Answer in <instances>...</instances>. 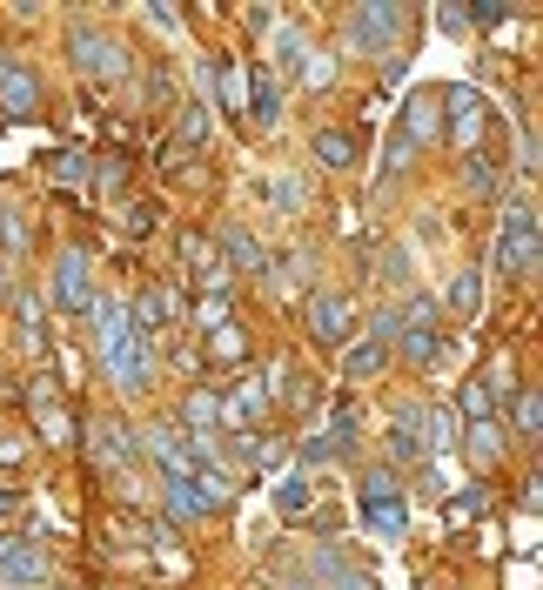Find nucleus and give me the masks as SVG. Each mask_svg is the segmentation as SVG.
Masks as SVG:
<instances>
[{"label":"nucleus","mask_w":543,"mask_h":590,"mask_svg":"<svg viewBox=\"0 0 543 590\" xmlns=\"http://www.w3.org/2000/svg\"><path fill=\"white\" fill-rule=\"evenodd\" d=\"M483 510H490V490H483V483H476L470 497H456L450 510H443V523H450V530H463V523H470V517H483Z\"/></svg>","instance_id":"obj_23"},{"label":"nucleus","mask_w":543,"mask_h":590,"mask_svg":"<svg viewBox=\"0 0 543 590\" xmlns=\"http://www.w3.org/2000/svg\"><path fill=\"white\" fill-rule=\"evenodd\" d=\"M215 74H222V108L242 114V101H249V68H235V61H215Z\"/></svg>","instance_id":"obj_21"},{"label":"nucleus","mask_w":543,"mask_h":590,"mask_svg":"<svg viewBox=\"0 0 543 590\" xmlns=\"http://www.w3.org/2000/svg\"><path fill=\"white\" fill-rule=\"evenodd\" d=\"M530 269H537V208L517 202L497 235V275H530Z\"/></svg>","instance_id":"obj_1"},{"label":"nucleus","mask_w":543,"mask_h":590,"mask_svg":"<svg viewBox=\"0 0 543 590\" xmlns=\"http://www.w3.org/2000/svg\"><path fill=\"white\" fill-rule=\"evenodd\" d=\"M34 108H41V88H34V74H27L14 54H0V121H27Z\"/></svg>","instance_id":"obj_6"},{"label":"nucleus","mask_w":543,"mask_h":590,"mask_svg":"<svg viewBox=\"0 0 543 590\" xmlns=\"http://www.w3.org/2000/svg\"><path fill=\"white\" fill-rule=\"evenodd\" d=\"M54 302H61L68 316L94 309V282H88V255H81V249H68L61 262H54Z\"/></svg>","instance_id":"obj_7"},{"label":"nucleus","mask_w":543,"mask_h":590,"mask_svg":"<svg viewBox=\"0 0 543 590\" xmlns=\"http://www.w3.org/2000/svg\"><path fill=\"white\" fill-rule=\"evenodd\" d=\"M537 423H543V403H537V389H523V396H517V430L537 436Z\"/></svg>","instance_id":"obj_33"},{"label":"nucleus","mask_w":543,"mask_h":590,"mask_svg":"<svg viewBox=\"0 0 543 590\" xmlns=\"http://www.w3.org/2000/svg\"><path fill=\"white\" fill-rule=\"evenodd\" d=\"M275 510H282V517H302V510H309V470H282V483H275Z\"/></svg>","instance_id":"obj_19"},{"label":"nucleus","mask_w":543,"mask_h":590,"mask_svg":"<svg viewBox=\"0 0 543 590\" xmlns=\"http://www.w3.org/2000/svg\"><path fill=\"white\" fill-rule=\"evenodd\" d=\"M74 68H88L94 81H114V74L128 68V54H121V41H108V34L81 27V34H74Z\"/></svg>","instance_id":"obj_8"},{"label":"nucleus","mask_w":543,"mask_h":590,"mask_svg":"<svg viewBox=\"0 0 543 590\" xmlns=\"http://www.w3.org/2000/svg\"><path fill=\"white\" fill-rule=\"evenodd\" d=\"M443 108H450L456 148H476V135H483V94L476 88H443Z\"/></svg>","instance_id":"obj_10"},{"label":"nucleus","mask_w":543,"mask_h":590,"mask_svg":"<svg viewBox=\"0 0 543 590\" xmlns=\"http://www.w3.org/2000/svg\"><path fill=\"white\" fill-rule=\"evenodd\" d=\"M175 128H181V141H188V148H202V135H208V108H202V101H188Z\"/></svg>","instance_id":"obj_27"},{"label":"nucleus","mask_w":543,"mask_h":590,"mask_svg":"<svg viewBox=\"0 0 543 590\" xmlns=\"http://www.w3.org/2000/svg\"><path fill=\"white\" fill-rule=\"evenodd\" d=\"M0 249L21 255L27 249V228H21V208H0Z\"/></svg>","instance_id":"obj_28"},{"label":"nucleus","mask_w":543,"mask_h":590,"mask_svg":"<svg viewBox=\"0 0 543 590\" xmlns=\"http://www.w3.org/2000/svg\"><path fill=\"white\" fill-rule=\"evenodd\" d=\"M14 510H21V497H14V490L0 483V517H14Z\"/></svg>","instance_id":"obj_41"},{"label":"nucleus","mask_w":543,"mask_h":590,"mask_svg":"<svg viewBox=\"0 0 543 590\" xmlns=\"http://www.w3.org/2000/svg\"><path fill=\"white\" fill-rule=\"evenodd\" d=\"M121 309H128V329H135V336H155V329H168V322L181 316V302H175L168 282H148V289H141L135 302H121Z\"/></svg>","instance_id":"obj_5"},{"label":"nucleus","mask_w":543,"mask_h":590,"mask_svg":"<svg viewBox=\"0 0 543 590\" xmlns=\"http://www.w3.org/2000/svg\"><path fill=\"white\" fill-rule=\"evenodd\" d=\"M362 510H369V523H376V537H403L409 530V510L396 497H376V503H362Z\"/></svg>","instance_id":"obj_20"},{"label":"nucleus","mask_w":543,"mask_h":590,"mask_svg":"<svg viewBox=\"0 0 543 590\" xmlns=\"http://www.w3.org/2000/svg\"><path fill=\"white\" fill-rule=\"evenodd\" d=\"M356 155H362L356 128H322L316 135V161L322 168H356Z\"/></svg>","instance_id":"obj_15"},{"label":"nucleus","mask_w":543,"mask_h":590,"mask_svg":"<svg viewBox=\"0 0 543 590\" xmlns=\"http://www.w3.org/2000/svg\"><path fill=\"white\" fill-rule=\"evenodd\" d=\"M436 108H443V94H436V88H416L403 101V128H396V135H403L409 148H416V141H430L436 135Z\"/></svg>","instance_id":"obj_12"},{"label":"nucleus","mask_w":543,"mask_h":590,"mask_svg":"<svg viewBox=\"0 0 543 590\" xmlns=\"http://www.w3.org/2000/svg\"><path fill=\"white\" fill-rule=\"evenodd\" d=\"M490 409H497V396L470 376V383H463V416H470V423H490Z\"/></svg>","instance_id":"obj_25"},{"label":"nucleus","mask_w":543,"mask_h":590,"mask_svg":"<svg viewBox=\"0 0 543 590\" xmlns=\"http://www.w3.org/2000/svg\"><path fill=\"white\" fill-rule=\"evenodd\" d=\"M222 249H228V275H262V249H255L249 228H222Z\"/></svg>","instance_id":"obj_17"},{"label":"nucleus","mask_w":543,"mask_h":590,"mask_svg":"<svg viewBox=\"0 0 543 590\" xmlns=\"http://www.w3.org/2000/svg\"><path fill=\"white\" fill-rule=\"evenodd\" d=\"M249 94H255V121H275V114H282V88H275L269 74H249Z\"/></svg>","instance_id":"obj_24"},{"label":"nucleus","mask_w":543,"mask_h":590,"mask_svg":"<svg viewBox=\"0 0 543 590\" xmlns=\"http://www.w3.org/2000/svg\"><path fill=\"white\" fill-rule=\"evenodd\" d=\"M88 450H94V463H108V470H114V463H141V443L128 436L121 416H101V423H94V443H88Z\"/></svg>","instance_id":"obj_11"},{"label":"nucleus","mask_w":543,"mask_h":590,"mask_svg":"<svg viewBox=\"0 0 543 590\" xmlns=\"http://www.w3.org/2000/svg\"><path fill=\"white\" fill-rule=\"evenodd\" d=\"M389 369V342H349V349H342V376H349V383H369V376H383Z\"/></svg>","instance_id":"obj_13"},{"label":"nucleus","mask_w":543,"mask_h":590,"mask_svg":"<svg viewBox=\"0 0 543 590\" xmlns=\"http://www.w3.org/2000/svg\"><path fill=\"white\" fill-rule=\"evenodd\" d=\"M376 497H396V477H389V470H369V477H362V503H376Z\"/></svg>","instance_id":"obj_35"},{"label":"nucleus","mask_w":543,"mask_h":590,"mask_svg":"<svg viewBox=\"0 0 543 590\" xmlns=\"http://www.w3.org/2000/svg\"><path fill=\"white\" fill-rule=\"evenodd\" d=\"M302 322H309V336H316L322 349H349V336H356V302L336 295V289H316L309 309H302Z\"/></svg>","instance_id":"obj_2"},{"label":"nucleus","mask_w":543,"mask_h":590,"mask_svg":"<svg viewBox=\"0 0 543 590\" xmlns=\"http://www.w3.org/2000/svg\"><path fill=\"white\" fill-rule=\"evenodd\" d=\"M188 416H195V423H215V396H188Z\"/></svg>","instance_id":"obj_40"},{"label":"nucleus","mask_w":543,"mask_h":590,"mask_svg":"<svg viewBox=\"0 0 543 590\" xmlns=\"http://www.w3.org/2000/svg\"><path fill=\"white\" fill-rule=\"evenodd\" d=\"M41 544L27 537V530H7L0 537V590H27V584H41Z\"/></svg>","instance_id":"obj_4"},{"label":"nucleus","mask_w":543,"mask_h":590,"mask_svg":"<svg viewBox=\"0 0 543 590\" xmlns=\"http://www.w3.org/2000/svg\"><path fill=\"white\" fill-rule=\"evenodd\" d=\"M128 235H148V228H155V202H128Z\"/></svg>","instance_id":"obj_36"},{"label":"nucleus","mask_w":543,"mask_h":590,"mask_svg":"<svg viewBox=\"0 0 543 590\" xmlns=\"http://www.w3.org/2000/svg\"><path fill=\"white\" fill-rule=\"evenodd\" d=\"M450 309H456V316H463V322L476 316V275H470V269H463V275H456V282H450Z\"/></svg>","instance_id":"obj_29"},{"label":"nucleus","mask_w":543,"mask_h":590,"mask_svg":"<svg viewBox=\"0 0 543 590\" xmlns=\"http://www.w3.org/2000/svg\"><path fill=\"white\" fill-rule=\"evenodd\" d=\"M389 463H403V470L423 463V403L396 409V423H389Z\"/></svg>","instance_id":"obj_9"},{"label":"nucleus","mask_w":543,"mask_h":590,"mask_svg":"<svg viewBox=\"0 0 543 590\" xmlns=\"http://www.w3.org/2000/svg\"><path fill=\"white\" fill-rule=\"evenodd\" d=\"M403 41V7H389V0H369L349 14V47L356 54H383V47Z\"/></svg>","instance_id":"obj_3"},{"label":"nucleus","mask_w":543,"mask_h":590,"mask_svg":"<svg viewBox=\"0 0 543 590\" xmlns=\"http://www.w3.org/2000/svg\"><path fill=\"white\" fill-rule=\"evenodd\" d=\"M316 590H376L362 570H349L336 550H316Z\"/></svg>","instance_id":"obj_16"},{"label":"nucleus","mask_w":543,"mask_h":590,"mask_svg":"<svg viewBox=\"0 0 543 590\" xmlns=\"http://www.w3.org/2000/svg\"><path fill=\"white\" fill-rule=\"evenodd\" d=\"M470 456H476V463H497V456H503L497 423H470Z\"/></svg>","instance_id":"obj_26"},{"label":"nucleus","mask_w":543,"mask_h":590,"mask_svg":"<svg viewBox=\"0 0 543 590\" xmlns=\"http://www.w3.org/2000/svg\"><path fill=\"white\" fill-rule=\"evenodd\" d=\"M255 409H262V389H249V383H242L235 396H228V409H222V416H228V423H242V416H255Z\"/></svg>","instance_id":"obj_32"},{"label":"nucleus","mask_w":543,"mask_h":590,"mask_svg":"<svg viewBox=\"0 0 543 590\" xmlns=\"http://www.w3.org/2000/svg\"><path fill=\"white\" fill-rule=\"evenodd\" d=\"M396 342H403L409 363H436V349H443V336H436V329H396Z\"/></svg>","instance_id":"obj_22"},{"label":"nucleus","mask_w":543,"mask_h":590,"mask_svg":"<svg viewBox=\"0 0 543 590\" xmlns=\"http://www.w3.org/2000/svg\"><path fill=\"white\" fill-rule=\"evenodd\" d=\"M54 168H61V182H88V161H81V155H61Z\"/></svg>","instance_id":"obj_39"},{"label":"nucleus","mask_w":543,"mask_h":590,"mask_svg":"<svg viewBox=\"0 0 543 590\" xmlns=\"http://www.w3.org/2000/svg\"><path fill=\"white\" fill-rule=\"evenodd\" d=\"M242 356H249V329L242 322H215L208 329V363L228 369V363H242Z\"/></svg>","instance_id":"obj_14"},{"label":"nucleus","mask_w":543,"mask_h":590,"mask_svg":"<svg viewBox=\"0 0 543 590\" xmlns=\"http://www.w3.org/2000/svg\"><path fill=\"white\" fill-rule=\"evenodd\" d=\"M275 208H282V215H289V208H302V188H295V175H282V182H275Z\"/></svg>","instance_id":"obj_38"},{"label":"nucleus","mask_w":543,"mask_h":590,"mask_svg":"<svg viewBox=\"0 0 543 590\" xmlns=\"http://www.w3.org/2000/svg\"><path fill=\"white\" fill-rule=\"evenodd\" d=\"M463 182H470L476 195H483V188L497 182V168H490V161H483V155H470V168H463Z\"/></svg>","instance_id":"obj_37"},{"label":"nucleus","mask_w":543,"mask_h":590,"mask_svg":"<svg viewBox=\"0 0 543 590\" xmlns=\"http://www.w3.org/2000/svg\"><path fill=\"white\" fill-rule=\"evenodd\" d=\"M463 21H476V27H503V21H510V7H503V0H476Z\"/></svg>","instance_id":"obj_34"},{"label":"nucleus","mask_w":543,"mask_h":590,"mask_svg":"<svg viewBox=\"0 0 543 590\" xmlns=\"http://www.w3.org/2000/svg\"><path fill=\"white\" fill-rule=\"evenodd\" d=\"M14 322H21V342H41V309H34V295H14Z\"/></svg>","instance_id":"obj_31"},{"label":"nucleus","mask_w":543,"mask_h":590,"mask_svg":"<svg viewBox=\"0 0 543 590\" xmlns=\"http://www.w3.org/2000/svg\"><path fill=\"white\" fill-rule=\"evenodd\" d=\"M383 282H389V289H396V282L409 289V249H403V242H389V249H383Z\"/></svg>","instance_id":"obj_30"},{"label":"nucleus","mask_w":543,"mask_h":590,"mask_svg":"<svg viewBox=\"0 0 543 590\" xmlns=\"http://www.w3.org/2000/svg\"><path fill=\"white\" fill-rule=\"evenodd\" d=\"M450 443H463V416H450V409H423V450H450Z\"/></svg>","instance_id":"obj_18"}]
</instances>
